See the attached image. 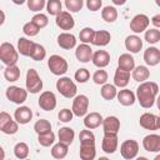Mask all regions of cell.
Returning <instances> with one entry per match:
<instances>
[{"label":"cell","mask_w":160,"mask_h":160,"mask_svg":"<svg viewBox=\"0 0 160 160\" xmlns=\"http://www.w3.org/2000/svg\"><path fill=\"white\" fill-rule=\"evenodd\" d=\"M65 6H66V10H69V12H78L82 9L84 1L82 0H66Z\"/></svg>","instance_id":"obj_44"},{"label":"cell","mask_w":160,"mask_h":160,"mask_svg":"<svg viewBox=\"0 0 160 160\" xmlns=\"http://www.w3.org/2000/svg\"><path fill=\"white\" fill-rule=\"evenodd\" d=\"M31 21L39 28V29H44L45 26H48L49 24V19L45 14L42 12H39V14H35L32 18H31Z\"/></svg>","instance_id":"obj_42"},{"label":"cell","mask_w":160,"mask_h":160,"mask_svg":"<svg viewBox=\"0 0 160 160\" xmlns=\"http://www.w3.org/2000/svg\"><path fill=\"white\" fill-rule=\"evenodd\" d=\"M14 119L19 122V124H28L30 122V120L32 119V111L30 108L28 106H20L15 110L14 112Z\"/></svg>","instance_id":"obj_23"},{"label":"cell","mask_w":160,"mask_h":160,"mask_svg":"<svg viewBox=\"0 0 160 160\" xmlns=\"http://www.w3.org/2000/svg\"><path fill=\"white\" fill-rule=\"evenodd\" d=\"M12 120V118L10 116V114H8L6 111H1L0 112V128L5 126L8 122H10Z\"/></svg>","instance_id":"obj_52"},{"label":"cell","mask_w":160,"mask_h":160,"mask_svg":"<svg viewBox=\"0 0 160 160\" xmlns=\"http://www.w3.org/2000/svg\"><path fill=\"white\" fill-rule=\"evenodd\" d=\"M101 6H102V1L101 0H88L86 1V8L90 11H98Z\"/></svg>","instance_id":"obj_51"},{"label":"cell","mask_w":160,"mask_h":160,"mask_svg":"<svg viewBox=\"0 0 160 160\" xmlns=\"http://www.w3.org/2000/svg\"><path fill=\"white\" fill-rule=\"evenodd\" d=\"M144 39L149 44H156L158 41H160V30H158L155 28L146 30L145 31V35H144Z\"/></svg>","instance_id":"obj_41"},{"label":"cell","mask_w":160,"mask_h":160,"mask_svg":"<svg viewBox=\"0 0 160 160\" xmlns=\"http://www.w3.org/2000/svg\"><path fill=\"white\" fill-rule=\"evenodd\" d=\"M22 31H24V34L26 35V36H36L38 34H39V31H40V29L32 22V21H29V22H26V24H24V26H22Z\"/></svg>","instance_id":"obj_45"},{"label":"cell","mask_w":160,"mask_h":160,"mask_svg":"<svg viewBox=\"0 0 160 160\" xmlns=\"http://www.w3.org/2000/svg\"><path fill=\"white\" fill-rule=\"evenodd\" d=\"M79 140H80V145H95V135L89 129L80 131Z\"/></svg>","instance_id":"obj_37"},{"label":"cell","mask_w":160,"mask_h":160,"mask_svg":"<svg viewBox=\"0 0 160 160\" xmlns=\"http://www.w3.org/2000/svg\"><path fill=\"white\" fill-rule=\"evenodd\" d=\"M34 130L38 135H41V134H46L49 131H51V124L49 120L46 119H40L38 120L35 124H34Z\"/></svg>","instance_id":"obj_36"},{"label":"cell","mask_w":160,"mask_h":160,"mask_svg":"<svg viewBox=\"0 0 160 160\" xmlns=\"http://www.w3.org/2000/svg\"><path fill=\"white\" fill-rule=\"evenodd\" d=\"M156 106H158V109L160 110V94H159L158 98H156Z\"/></svg>","instance_id":"obj_56"},{"label":"cell","mask_w":160,"mask_h":160,"mask_svg":"<svg viewBox=\"0 0 160 160\" xmlns=\"http://www.w3.org/2000/svg\"><path fill=\"white\" fill-rule=\"evenodd\" d=\"M58 45L64 50H70L76 46V38L70 32H61L58 36Z\"/></svg>","instance_id":"obj_20"},{"label":"cell","mask_w":160,"mask_h":160,"mask_svg":"<svg viewBox=\"0 0 160 160\" xmlns=\"http://www.w3.org/2000/svg\"><path fill=\"white\" fill-rule=\"evenodd\" d=\"M38 141H39V144L41 146L48 148V146H50V145L54 144V141H55V134L52 131H49L46 134L38 135Z\"/></svg>","instance_id":"obj_40"},{"label":"cell","mask_w":160,"mask_h":160,"mask_svg":"<svg viewBox=\"0 0 160 160\" xmlns=\"http://www.w3.org/2000/svg\"><path fill=\"white\" fill-rule=\"evenodd\" d=\"M26 4H28L29 10H30V11H34V12L40 11V10H42V9L46 6L45 0H29Z\"/></svg>","instance_id":"obj_48"},{"label":"cell","mask_w":160,"mask_h":160,"mask_svg":"<svg viewBox=\"0 0 160 160\" xmlns=\"http://www.w3.org/2000/svg\"><path fill=\"white\" fill-rule=\"evenodd\" d=\"M18 121L16 120H11L10 122H8L5 126L0 128V130L4 132V134H8V135H12V134H16L18 130H19V126H18Z\"/></svg>","instance_id":"obj_49"},{"label":"cell","mask_w":160,"mask_h":160,"mask_svg":"<svg viewBox=\"0 0 160 160\" xmlns=\"http://www.w3.org/2000/svg\"><path fill=\"white\" fill-rule=\"evenodd\" d=\"M131 75H132V79L135 81L141 84V82H145L150 78V70L144 65H139V66H135Z\"/></svg>","instance_id":"obj_28"},{"label":"cell","mask_w":160,"mask_h":160,"mask_svg":"<svg viewBox=\"0 0 160 160\" xmlns=\"http://www.w3.org/2000/svg\"><path fill=\"white\" fill-rule=\"evenodd\" d=\"M130 81V72L116 69L115 70V75H114V85L116 88H121L125 89V86L129 84Z\"/></svg>","instance_id":"obj_26"},{"label":"cell","mask_w":160,"mask_h":160,"mask_svg":"<svg viewBox=\"0 0 160 160\" xmlns=\"http://www.w3.org/2000/svg\"><path fill=\"white\" fill-rule=\"evenodd\" d=\"M88 109H89V99L86 95H76L72 100V112L75 116H86L88 115Z\"/></svg>","instance_id":"obj_7"},{"label":"cell","mask_w":160,"mask_h":160,"mask_svg":"<svg viewBox=\"0 0 160 160\" xmlns=\"http://www.w3.org/2000/svg\"><path fill=\"white\" fill-rule=\"evenodd\" d=\"M39 106L45 111H51L56 108V96L52 91H42L39 98Z\"/></svg>","instance_id":"obj_10"},{"label":"cell","mask_w":160,"mask_h":160,"mask_svg":"<svg viewBox=\"0 0 160 160\" xmlns=\"http://www.w3.org/2000/svg\"><path fill=\"white\" fill-rule=\"evenodd\" d=\"M36 42H34L32 40H29L26 38H19L18 39V51L19 54L24 55V56H30L34 52Z\"/></svg>","instance_id":"obj_14"},{"label":"cell","mask_w":160,"mask_h":160,"mask_svg":"<svg viewBox=\"0 0 160 160\" xmlns=\"http://www.w3.org/2000/svg\"><path fill=\"white\" fill-rule=\"evenodd\" d=\"M14 155L18 159H20V160L28 159V156H29V146H28V144L26 142H22V141L18 142L14 146Z\"/></svg>","instance_id":"obj_35"},{"label":"cell","mask_w":160,"mask_h":160,"mask_svg":"<svg viewBox=\"0 0 160 160\" xmlns=\"http://www.w3.org/2000/svg\"><path fill=\"white\" fill-rule=\"evenodd\" d=\"M68 151H69V145L59 141V142L52 145V148H51V156L54 159L61 160V159H64L68 155Z\"/></svg>","instance_id":"obj_30"},{"label":"cell","mask_w":160,"mask_h":160,"mask_svg":"<svg viewBox=\"0 0 160 160\" xmlns=\"http://www.w3.org/2000/svg\"><path fill=\"white\" fill-rule=\"evenodd\" d=\"M55 22L56 25L61 29V30H65V32L68 30H71L74 26H75V20L72 18V15L69 12V11H65L62 10L55 19Z\"/></svg>","instance_id":"obj_12"},{"label":"cell","mask_w":160,"mask_h":160,"mask_svg":"<svg viewBox=\"0 0 160 160\" xmlns=\"http://www.w3.org/2000/svg\"><path fill=\"white\" fill-rule=\"evenodd\" d=\"M25 85H26L28 92H31V94H38L42 89V80H41V78L39 76V74L35 69L31 68V69L28 70Z\"/></svg>","instance_id":"obj_5"},{"label":"cell","mask_w":160,"mask_h":160,"mask_svg":"<svg viewBox=\"0 0 160 160\" xmlns=\"http://www.w3.org/2000/svg\"><path fill=\"white\" fill-rule=\"evenodd\" d=\"M21 75V71L19 69V66L14 65V66H6V69L4 70V78L10 81V82H14V81H18L19 78Z\"/></svg>","instance_id":"obj_34"},{"label":"cell","mask_w":160,"mask_h":160,"mask_svg":"<svg viewBox=\"0 0 160 160\" xmlns=\"http://www.w3.org/2000/svg\"><path fill=\"white\" fill-rule=\"evenodd\" d=\"M58 138H59V141L60 142H64L66 145H70L72 141H74V138H75V132L71 128H68V126H62L59 129V132H58Z\"/></svg>","instance_id":"obj_29"},{"label":"cell","mask_w":160,"mask_h":160,"mask_svg":"<svg viewBox=\"0 0 160 160\" xmlns=\"http://www.w3.org/2000/svg\"><path fill=\"white\" fill-rule=\"evenodd\" d=\"M118 101L124 106H131L136 101V95L129 89H121L118 91Z\"/></svg>","instance_id":"obj_24"},{"label":"cell","mask_w":160,"mask_h":160,"mask_svg":"<svg viewBox=\"0 0 160 160\" xmlns=\"http://www.w3.org/2000/svg\"><path fill=\"white\" fill-rule=\"evenodd\" d=\"M149 24H150V19L148 15L138 14L130 21V30L134 31L135 34H140V32H144L145 30H148Z\"/></svg>","instance_id":"obj_9"},{"label":"cell","mask_w":160,"mask_h":160,"mask_svg":"<svg viewBox=\"0 0 160 160\" xmlns=\"http://www.w3.org/2000/svg\"><path fill=\"white\" fill-rule=\"evenodd\" d=\"M45 56H46L45 48L42 45H40V44H36L35 45V49H34V52L31 55V59L35 60V61H41V60L45 59Z\"/></svg>","instance_id":"obj_47"},{"label":"cell","mask_w":160,"mask_h":160,"mask_svg":"<svg viewBox=\"0 0 160 160\" xmlns=\"http://www.w3.org/2000/svg\"><path fill=\"white\" fill-rule=\"evenodd\" d=\"M102 121H104V119H102L101 114L92 111V112H89L84 118V126L89 130H92V129H96L100 125H102Z\"/></svg>","instance_id":"obj_17"},{"label":"cell","mask_w":160,"mask_h":160,"mask_svg":"<svg viewBox=\"0 0 160 160\" xmlns=\"http://www.w3.org/2000/svg\"><path fill=\"white\" fill-rule=\"evenodd\" d=\"M139 124L146 130H158V116L151 112H144L139 119Z\"/></svg>","instance_id":"obj_18"},{"label":"cell","mask_w":160,"mask_h":160,"mask_svg":"<svg viewBox=\"0 0 160 160\" xmlns=\"http://www.w3.org/2000/svg\"><path fill=\"white\" fill-rule=\"evenodd\" d=\"M92 81L96 85H105L106 81H108V72L105 70H102V69L96 70L92 74Z\"/></svg>","instance_id":"obj_43"},{"label":"cell","mask_w":160,"mask_h":160,"mask_svg":"<svg viewBox=\"0 0 160 160\" xmlns=\"http://www.w3.org/2000/svg\"><path fill=\"white\" fill-rule=\"evenodd\" d=\"M100 94H101V98L105 99V100H112L118 96V90H116V86L112 85V84H105L101 86L100 89Z\"/></svg>","instance_id":"obj_32"},{"label":"cell","mask_w":160,"mask_h":160,"mask_svg":"<svg viewBox=\"0 0 160 160\" xmlns=\"http://www.w3.org/2000/svg\"><path fill=\"white\" fill-rule=\"evenodd\" d=\"M125 48L129 52L136 54L142 49V40L138 35H129L125 39Z\"/></svg>","instance_id":"obj_22"},{"label":"cell","mask_w":160,"mask_h":160,"mask_svg":"<svg viewBox=\"0 0 160 160\" xmlns=\"http://www.w3.org/2000/svg\"><path fill=\"white\" fill-rule=\"evenodd\" d=\"M25 160H30V159H25Z\"/></svg>","instance_id":"obj_62"},{"label":"cell","mask_w":160,"mask_h":160,"mask_svg":"<svg viewBox=\"0 0 160 160\" xmlns=\"http://www.w3.org/2000/svg\"><path fill=\"white\" fill-rule=\"evenodd\" d=\"M92 49L90 48V45L88 44H80L79 46H76L75 50V56L78 59V61L80 62H89L92 59Z\"/></svg>","instance_id":"obj_15"},{"label":"cell","mask_w":160,"mask_h":160,"mask_svg":"<svg viewBox=\"0 0 160 160\" xmlns=\"http://www.w3.org/2000/svg\"><path fill=\"white\" fill-rule=\"evenodd\" d=\"M0 14H1V20H0V25H2V24H4V20H5V15H4V11H2V10H0Z\"/></svg>","instance_id":"obj_55"},{"label":"cell","mask_w":160,"mask_h":160,"mask_svg":"<svg viewBox=\"0 0 160 160\" xmlns=\"http://www.w3.org/2000/svg\"><path fill=\"white\" fill-rule=\"evenodd\" d=\"M94 36H95V30L92 28H84L82 30H80L79 32V39L82 44H89V42H92L94 40Z\"/></svg>","instance_id":"obj_39"},{"label":"cell","mask_w":160,"mask_h":160,"mask_svg":"<svg viewBox=\"0 0 160 160\" xmlns=\"http://www.w3.org/2000/svg\"><path fill=\"white\" fill-rule=\"evenodd\" d=\"M9 160H10V159H9Z\"/></svg>","instance_id":"obj_63"},{"label":"cell","mask_w":160,"mask_h":160,"mask_svg":"<svg viewBox=\"0 0 160 160\" xmlns=\"http://www.w3.org/2000/svg\"><path fill=\"white\" fill-rule=\"evenodd\" d=\"M72 116H74L72 110L66 109V108L65 109H61L59 111V114H58V118H59V120L61 122H69V121H71L72 120Z\"/></svg>","instance_id":"obj_50"},{"label":"cell","mask_w":160,"mask_h":160,"mask_svg":"<svg viewBox=\"0 0 160 160\" xmlns=\"http://www.w3.org/2000/svg\"><path fill=\"white\" fill-rule=\"evenodd\" d=\"M155 4H156L159 8H160V0H155Z\"/></svg>","instance_id":"obj_61"},{"label":"cell","mask_w":160,"mask_h":160,"mask_svg":"<svg viewBox=\"0 0 160 160\" xmlns=\"http://www.w3.org/2000/svg\"><path fill=\"white\" fill-rule=\"evenodd\" d=\"M92 64L99 69H102L110 64V54L106 50H98L92 54Z\"/></svg>","instance_id":"obj_21"},{"label":"cell","mask_w":160,"mask_h":160,"mask_svg":"<svg viewBox=\"0 0 160 160\" xmlns=\"http://www.w3.org/2000/svg\"><path fill=\"white\" fill-rule=\"evenodd\" d=\"M118 69L124 71H132L135 69V60L130 52H124L118 59Z\"/></svg>","instance_id":"obj_16"},{"label":"cell","mask_w":160,"mask_h":160,"mask_svg":"<svg viewBox=\"0 0 160 160\" xmlns=\"http://www.w3.org/2000/svg\"><path fill=\"white\" fill-rule=\"evenodd\" d=\"M151 24L155 26V29H160V14H156L151 18Z\"/></svg>","instance_id":"obj_53"},{"label":"cell","mask_w":160,"mask_h":160,"mask_svg":"<svg viewBox=\"0 0 160 160\" xmlns=\"http://www.w3.org/2000/svg\"><path fill=\"white\" fill-rule=\"evenodd\" d=\"M138 152H139V142L136 140L129 139L120 145V154L125 160L135 159L138 156Z\"/></svg>","instance_id":"obj_6"},{"label":"cell","mask_w":160,"mask_h":160,"mask_svg":"<svg viewBox=\"0 0 160 160\" xmlns=\"http://www.w3.org/2000/svg\"><path fill=\"white\" fill-rule=\"evenodd\" d=\"M112 2L115 5H122V4H125V0H112Z\"/></svg>","instance_id":"obj_54"},{"label":"cell","mask_w":160,"mask_h":160,"mask_svg":"<svg viewBox=\"0 0 160 160\" xmlns=\"http://www.w3.org/2000/svg\"><path fill=\"white\" fill-rule=\"evenodd\" d=\"M144 61L149 66H156L160 62V50L155 46H149L144 51Z\"/></svg>","instance_id":"obj_19"},{"label":"cell","mask_w":160,"mask_h":160,"mask_svg":"<svg viewBox=\"0 0 160 160\" xmlns=\"http://www.w3.org/2000/svg\"><path fill=\"white\" fill-rule=\"evenodd\" d=\"M142 148L149 152L160 151V135L149 134L142 139Z\"/></svg>","instance_id":"obj_13"},{"label":"cell","mask_w":160,"mask_h":160,"mask_svg":"<svg viewBox=\"0 0 160 160\" xmlns=\"http://www.w3.org/2000/svg\"><path fill=\"white\" fill-rule=\"evenodd\" d=\"M101 18L102 20H105L106 22H114L118 19V10L115 6H105L101 10Z\"/></svg>","instance_id":"obj_33"},{"label":"cell","mask_w":160,"mask_h":160,"mask_svg":"<svg viewBox=\"0 0 160 160\" xmlns=\"http://www.w3.org/2000/svg\"><path fill=\"white\" fill-rule=\"evenodd\" d=\"M111 40V35L106 30H98L95 31V36L92 40V45L95 46H106Z\"/></svg>","instance_id":"obj_27"},{"label":"cell","mask_w":160,"mask_h":160,"mask_svg":"<svg viewBox=\"0 0 160 160\" xmlns=\"http://www.w3.org/2000/svg\"><path fill=\"white\" fill-rule=\"evenodd\" d=\"M102 129L104 132L118 134L120 130V120L116 116H108L102 121Z\"/></svg>","instance_id":"obj_25"},{"label":"cell","mask_w":160,"mask_h":160,"mask_svg":"<svg viewBox=\"0 0 160 160\" xmlns=\"http://www.w3.org/2000/svg\"><path fill=\"white\" fill-rule=\"evenodd\" d=\"M159 95V85L154 81L141 82L136 89V100L144 109H150Z\"/></svg>","instance_id":"obj_1"},{"label":"cell","mask_w":160,"mask_h":160,"mask_svg":"<svg viewBox=\"0 0 160 160\" xmlns=\"http://www.w3.org/2000/svg\"><path fill=\"white\" fill-rule=\"evenodd\" d=\"M98 160H110V159H108L106 156H100V158H99Z\"/></svg>","instance_id":"obj_58"},{"label":"cell","mask_w":160,"mask_h":160,"mask_svg":"<svg viewBox=\"0 0 160 160\" xmlns=\"http://www.w3.org/2000/svg\"><path fill=\"white\" fill-rule=\"evenodd\" d=\"M56 90L66 99H71L76 96L78 92V88L76 84L68 76H61L58 81H56Z\"/></svg>","instance_id":"obj_3"},{"label":"cell","mask_w":160,"mask_h":160,"mask_svg":"<svg viewBox=\"0 0 160 160\" xmlns=\"http://www.w3.org/2000/svg\"><path fill=\"white\" fill-rule=\"evenodd\" d=\"M154 160H160V154H158V155L154 158Z\"/></svg>","instance_id":"obj_60"},{"label":"cell","mask_w":160,"mask_h":160,"mask_svg":"<svg viewBox=\"0 0 160 160\" xmlns=\"http://www.w3.org/2000/svg\"><path fill=\"white\" fill-rule=\"evenodd\" d=\"M158 129H160V116H158Z\"/></svg>","instance_id":"obj_59"},{"label":"cell","mask_w":160,"mask_h":160,"mask_svg":"<svg viewBox=\"0 0 160 160\" xmlns=\"http://www.w3.org/2000/svg\"><path fill=\"white\" fill-rule=\"evenodd\" d=\"M135 160H149L148 158H145V156H139V158H136Z\"/></svg>","instance_id":"obj_57"},{"label":"cell","mask_w":160,"mask_h":160,"mask_svg":"<svg viewBox=\"0 0 160 160\" xmlns=\"http://www.w3.org/2000/svg\"><path fill=\"white\" fill-rule=\"evenodd\" d=\"M6 98L18 105H21L26 99H28V90L20 88V86H15L11 85L6 89Z\"/></svg>","instance_id":"obj_8"},{"label":"cell","mask_w":160,"mask_h":160,"mask_svg":"<svg viewBox=\"0 0 160 160\" xmlns=\"http://www.w3.org/2000/svg\"><path fill=\"white\" fill-rule=\"evenodd\" d=\"M79 155L81 160H94L96 156L95 145H80Z\"/></svg>","instance_id":"obj_31"},{"label":"cell","mask_w":160,"mask_h":160,"mask_svg":"<svg viewBox=\"0 0 160 160\" xmlns=\"http://www.w3.org/2000/svg\"><path fill=\"white\" fill-rule=\"evenodd\" d=\"M48 68L54 75L61 78V75H64L68 71L69 65H68V61L65 60V58L54 54L48 59Z\"/></svg>","instance_id":"obj_4"},{"label":"cell","mask_w":160,"mask_h":160,"mask_svg":"<svg viewBox=\"0 0 160 160\" xmlns=\"http://www.w3.org/2000/svg\"><path fill=\"white\" fill-rule=\"evenodd\" d=\"M0 60L6 66H14L19 60V51L15 49L12 44L2 42L0 45Z\"/></svg>","instance_id":"obj_2"},{"label":"cell","mask_w":160,"mask_h":160,"mask_svg":"<svg viewBox=\"0 0 160 160\" xmlns=\"http://www.w3.org/2000/svg\"><path fill=\"white\" fill-rule=\"evenodd\" d=\"M62 2L60 0H49L46 2V11L50 14V15H54V16H58L62 10Z\"/></svg>","instance_id":"obj_38"},{"label":"cell","mask_w":160,"mask_h":160,"mask_svg":"<svg viewBox=\"0 0 160 160\" xmlns=\"http://www.w3.org/2000/svg\"><path fill=\"white\" fill-rule=\"evenodd\" d=\"M118 134H110V132H104L102 142H101V149L106 154H114L118 150Z\"/></svg>","instance_id":"obj_11"},{"label":"cell","mask_w":160,"mask_h":160,"mask_svg":"<svg viewBox=\"0 0 160 160\" xmlns=\"http://www.w3.org/2000/svg\"><path fill=\"white\" fill-rule=\"evenodd\" d=\"M74 78H75V80H76L78 82L84 84V82H86V81L90 79V72H89L88 69H85V68H80V69L76 70Z\"/></svg>","instance_id":"obj_46"}]
</instances>
